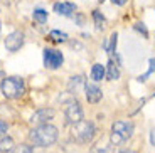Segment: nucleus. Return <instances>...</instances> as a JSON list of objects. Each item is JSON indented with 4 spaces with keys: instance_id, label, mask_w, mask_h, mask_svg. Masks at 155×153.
Here are the masks:
<instances>
[{
    "instance_id": "14",
    "label": "nucleus",
    "mask_w": 155,
    "mask_h": 153,
    "mask_svg": "<svg viewBox=\"0 0 155 153\" xmlns=\"http://www.w3.org/2000/svg\"><path fill=\"white\" fill-rule=\"evenodd\" d=\"M105 77V67L101 64H94L91 69V79L93 81H101Z\"/></svg>"
},
{
    "instance_id": "13",
    "label": "nucleus",
    "mask_w": 155,
    "mask_h": 153,
    "mask_svg": "<svg viewBox=\"0 0 155 153\" xmlns=\"http://www.w3.org/2000/svg\"><path fill=\"white\" fill-rule=\"evenodd\" d=\"M106 77H108L110 81H116L118 77H120V71H118V66H116L113 61H110V62H108V66H106Z\"/></svg>"
},
{
    "instance_id": "20",
    "label": "nucleus",
    "mask_w": 155,
    "mask_h": 153,
    "mask_svg": "<svg viewBox=\"0 0 155 153\" xmlns=\"http://www.w3.org/2000/svg\"><path fill=\"white\" fill-rule=\"evenodd\" d=\"M135 29H137V31H140V32H142V34H143V37H148L147 27H145L142 22H137V24H135Z\"/></svg>"
},
{
    "instance_id": "26",
    "label": "nucleus",
    "mask_w": 155,
    "mask_h": 153,
    "mask_svg": "<svg viewBox=\"0 0 155 153\" xmlns=\"http://www.w3.org/2000/svg\"><path fill=\"white\" fill-rule=\"evenodd\" d=\"M100 2H103V0H100Z\"/></svg>"
},
{
    "instance_id": "6",
    "label": "nucleus",
    "mask_w": 155,
    "mask_h": 153,
    "mask_svg": "<svg viewBox=\"0 0 155 153\" xmlns=\"http://www.w3.org/2000/svg\"><path fill=\"white\" fill-rule=\"evenodd\" d=\"M54 115H56V111L52 108H41V109H37L31 116V123L32 125H37V126L47 125V121H51V119L54 118Z\"/></svg>"
},
{
    "instance_id": "2",
    "label": "nucleus",
    "mask_w": 155,
    "mask_h": 153,
    "mask_svg": "<svg viewBox=\"0 0 155 153\" xmlns=\"http://www.w3.org/2000/svg\"><path fill=\"white\" fill-rule=\"evenodd\" d=\"M0 89H2V93H4L5 98L15 99V98H20V96L25 93V84H24L22 77L10 76V77H5V79L2 81Z\"/></svg>"
},
{
    "instance_id": "22",
    "label": "nucleus",
    "mask_w": 155,
    "mask_h": 153,
    "mask_svg": "<svg viewBox=\"0 0 155 153\" xmlns=\"http://www.w3.org/2000/svg\"><path fill=\"white\" fill-rule=\"evenodd\" d=\"M148 64H150V67H148V73L147 74H150V73H153V71H155V57H152L150 61H148Z\"/></svg>"
},
{
    "instance_id": "16",
    "label": "nucleus",
    "mask_w": 155,
    "mask_h": 153,
    "mask_svg": "<svg viewBox=\"0 0 155 153\" xmlns=\"http://www.w3.org/2000/svg\"><path fill=\"white\" fill-rule=\"evenodd\" d=\"M93 19H94V24H96V29L98 31H101V29H105V25H106V19L103 15H101L98 10H94L93 12Z\"/></svg>"
},
{
    "instance_id": "9",
    "label": "nucleus",
    "mask_w": 155,
    "mask_h": 153,
    "mask_svg": "<svg viewBox=\"0 0 155 153\" xmlns=\"http://www.w3.org/2000/svg\"><path fill=\"white\" fill-rule=\"evenodd\" d=\"M54 12L59 15H66L71 17L73 14H76V5L71 2H56L54 4Z\"/></svg>"
},
{
    "instance_id": "1",
    "label": "nucleus",
    "mask_w": 155,
    "mask_h": 153,
    "mask_svg": "<svg viewBox=\"0 0 155 153\" xmlns=\"http://www.w3.org/2000/svg\"><path fill=\"white\" fill-rule=\"evenodd\" d=\"M58 128L54 126V125H41V126H35L34 130L31 131V135H29V138H31V142L34 143L35 146H39V148H44V146H51L54 145L56 142H58Z\"/></svg>"
},
{
    "instance_id": "8",
    "label": "nucleus",
    "mask_w": 155,
    "mask_h": 153,
    "mask_svg": "<svg viewBox=\"0 0 155 153\" xmlns=\"http://www.w3.org/2000/svg\"><path fill=\"white\" fill-rule=\"evenodd\" d=\"M24 46V34L20 31H14L5 37V47L10 52H15Z\"/></svg>"
},
{
    "instance_id": "10",
    "label": "nucleus",
    "mask_w": 155,
    "mask_h": 153,
    "mask_svg": "<svg viewBox=\"0 0 155 153\" xmlns=\"http://www.w3.org/2000/svg\"><path fill=\"white\" fill-rule=\"evenodd\" d=\"M84 93H86V99L93 104L98 103V101L101 99V96H103L101 89L98 88L96 84H88V83H86V86H84Z\"/></svg>"
},
{
    "instance_id": "5",
    "label": "nucleus",
    "mask_w": 155,
    "mask_h": 153,
    "mask_svg": "<svg viewBox=\"0 0 155 153\" xmlns=\"http://www.w3.org/2000/svg\"><path fill=\"white\" fill-rule=\"evenodd\" d=\"M62 61H64V57H62L61 50H58V49H46L44 50V64H46L47 69L61 67Z\"/></svg>"
},
{
    "instance_id": "25",
    "label": "nucleus",
    "mask_w": 155,
    "mask_h": 153,
    "mask_svg": "<svg viewBox=\"0 0 155 153\" xmlns=\"http://www.w3.org/2000/svg\"><path fill=\"white\" fill-rule=\"evenodd\" d=\"M120 153H135V151H133V150H121Z\"/></svg>"
},
{
    "instance_id": "19",
    "label": "nucleus",
    "mask_w": 155,
    "mask_h": 153,
    "mask_svg": "<svg viewBox=\"0 0 155 153\" xmlns=\"http://www.w3.org/2000/svg\"><path fill=\"white\" fill-rule=\"evenodd\" d=\"M116 39H118V34L113 32L111 37H110V46H108V52H115V47H116Z\"/></svg>"
},
{
    "instance_id": "15",
    "label": "nucleus",
    "mask_w": 155,
    "mask_h": 153,
    "mask_svg": "<svg viewBox=\"0 0 155 153\" xmlns=\"http://www.w3.org/2000/svg\"><path fill=\"white\" fill-rule=\"evenodd\" d=\"M49 39L54 41V42H66L68 41V34L66 32H61V31H51Z\"/></svg>"
},
{
    "instance_id": "21",
    "label": "nucleus",
    "mask_w": 155,
    "mask_h": 153,
    "mask_svg": "<svg viewBox=\"0 0 155 153\" xmlns=\"http://www.w3.org/2000/svg\"><path fill=\"white\" fill-rule=\"evenodd\" d=\"M7 128H8V126H7V123L0 119V136H2V135H4L5 131H7Z\"/></svg>"
},
{
    "instance_id": "24",
    "label": "nucleus",
    "mask_w": 155,
    "mask_h": 153,
    "mask_svg": "<svg viewBox=\"0 0 155 153\" xmlns=\"http://www.w3.org/2000/svg\"><path fill=\"white\" fill-rule=\"evenodd\" d=\"M115 5H123V4H127V0H111Z\"/></svg>"
},
{
    "instance_id": "4",
    "label": "nucleus",
    "mask_w": 155,
    "mask_h": 153,
    "mask_svg": "<svg viewBox=\"0 0 155 153\" xmlns=\"http://www.w3.org/2000/svg\"><path fill=\"white\" fill-rule=\"evenodd\" d=\"M64 116H66V119L69 123H73V125H76V123L83 121V108L81 104L78 103L76 99H71L69 103L66 104V108H64Z\"/></svg>"
},
{
    "instance_id": "3",
    "label": "nucleus",
    "mask_w": 155,
    "mask_h": 153,
    "mask_svg": "<svg viewBox=\"0 0 155 153\" xmlns=\"http://www.w3.org/2000/svg\"><path fill=\"white\" fill-rule=\"evenodd\" d=\"M94 133H96V130H94L93 123L86 121V119H83V121L73 125V128H71V136H73V140H76L78 143L91 142L93 136H94Z\"/></svg>"
},
{
    "instance_id": "7",
    "label": "nucleus",
    "mask_w": 155,
    "mask_h": 153,
    "mask_svg": "<svg viewBox=\"0 0 155 153\" xmlns=\"http://www.w3.org/2000/svg\"><path fill=\"white\" fill-rule=\"evenodd\" d=\"M111 133L118 135L121 140H128L133 135V123L130 121H115L111 125Z\"/></svg>"
},
{
    "instance_id": "11",
    "label": "nucleus",
    "mask_w": 155,
    "mask_h": 153,
    "mask_svg": "<svg viewBox=\"0 0 155 153\" xmlns=\"http://www.w3.org/2000/svg\"><path fill=\"white\" fill-rule=\"evenodd\" d=\"M86 83H84V77L83 76H74L69 79V83H68V89H69L71 94H78L79 93V89L84 88Z\"/></svg>"
},
{
    "instance_id": "17",
    "label": "nucleus",
    "mask_w": 155,
    "mask_h": 153,
    "mask_svg": "<svg viewBox=\"0 0 155 153\" xmlns=\"http://www.w3.org/2000/svg\"><path fill=\"white\" fill-rule=\"evenodd\" d=\"M32 15H34V20H35V22H39V24H44L47 20V12L42 10V8H35Z\"/></svg>"
},
{
    "instance_id": "18",
    "label": "nucleus",
    "mask_w": 155,
    "mask_h": 153,
    "mask_svg": "<svg viewBox=\"0 0 155 153\" xmlns=\"http://www.w3.org/2000/svg\"><path fill=\"white\" fill-rule=\"evenodd\" d=\"M12 153H41V151H34V148H31V146L20 145V146H17Z\"/></svg>"
},
{
    "instance_id": "23",
    "label": "nucleus",
    "mask_w": 155,
    "mask_h": 153,
    "mask_svg": "<svg viewBox=\"0 0 155 153\" xmlns=\"http://www.w3.org/2000/svg\"><path fill=\"white\" fill-rule=\"evenodd\" d=\"M150 143H152V146H155V128H152V131H150Z\"/></svg>"
},
{
    "instance_id": "12",
    "label": "nucleus",
    "mask_w": 155,
    "mask_h": 153,
    "mask_svg": "<svg viewBox=\"0 0 155 153\" xmlns=\"http://www.w3.org/2000/svg\"><path fill=\"white\" fill-rule=\"evenodd\" d=\"M15 150V143L10 136H4L0 140V153H12Z\"/></svg>"
}]
</instances>
